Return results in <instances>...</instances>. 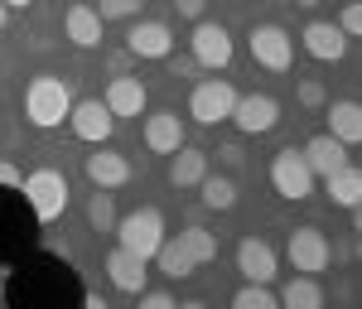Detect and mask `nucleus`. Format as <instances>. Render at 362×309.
I'll return each mask as SVG.
<instances>
[{
  "label": "nucleus",
  "instance_id": "obj_1",
  "mask_svg": "<svg viewBox=\"0 0 362 309\" xmlns=\"http://www.w3.org/2000/svg\"><path fill=\"white\" fill-rule=\"evenodd\" d=\"M0 300L10 309H73V305H87V285L73 271L68 256L29 247L25 256L10 261Z\"/></svg>",
  "mask_w": 362,
  "mask_h": 309
},
{
  "label": "nucleus",
  "instance_id": "obj_2",
  "mask_svg": "<svg viewBox=\"0 0 362 309\" xmlns=\"http://www.w3.org/2000/svg\"><path fill=\"white\" fill-rule=\"evenodd\" d=\"M39 227L44 223L34 218L25 189L10 179V169H0V266H10L29 247H39Z\"/></svg>",
  "mask_w": 362,
  "mask_h": 309
},
{
  "label": "nucleus",
  "instance_id": "obj_3",
  "mask_svg": "<svg viewBox=\"0 0 362 309\" xmlns=\"http://www.w3.org/2000/svg\"><path fill=\"white\" fill-rule=\"evenodd\" d=\"M68 107H73V97H68V83L63 78H34L25 92V116L34 131H54L68 121Z\"/></svg>",
  "mask_w": 362,
  "mask_h": 309
},
{
  "label": "nucleus",
  "instance_id": "obj_4",
  "mask_svg": "<svg viewBox=\"0 0 362 309\" xmlns=\"http://www.w3.org/2000/svg\"><path fill=\"white\" fill-rule=\"evenodd\" d=\"M116 242L131 256L150 261V256L160 252V242H165V218H160V208H136V213H126V218L116 223Z\"/></svg>",
  "mask_w": 362,
  "mask_h": 309
},
{
  "label": "nucleus",
  "instance_id": "obj_5",
  "mask_svg": "<svg viewBox=\"0 0 362 309\" xmlns=\"http://www.w3.org/2000/svg\"><path fill=\"white\" fill-rule=\"evenodd\" d=\"M314 169H309V160H305V150H280L276 160H271V189H276L285 203H305L309 194H314Z\"/></svg>",
  "mask_w": 362,
  "mask_h": 309
},
{
  "label": "nucleus",
  "instance_id": "obj_6",
  "mask_svg": "<svg viewBox=\"0 0 362 309\" xmlns=\"http://www.w3.org/2000/svg\"><path fill=\"white\" fill-rule=\"evenodd\" d=\"M20 189H25L29 208H34V218L39 223H54L68 213V179L58 174V169H34L29 179H20Z\"/></svg>",
  "mask_w": 362,
  "mask_h": 309
},
{
  "label": "nucleus",
  "instance_id": "obj_7",
  "mask_svg": "<svg viewBox=\"0 0 362 309\" xmlns=\"http://www.w3.org/2000/svg\"><path fill=\"white\" fill-rule=\"evenodd\" d=\"M237 107V87L223 83V78H208V83L194 87V97H189V116H194L198 126H223L227 116Z\"/></svg>",
  "mask_w": 362,
  "mask_h": 309
},
{
  "label": "nucleus",
  "instance_id": "obj_8",
  "mask_svg": "<svg viewBox=\"0 0 362 309\" xmlns=\"http://www.w3.org/2000/svg\"><path fill=\"white\" fill-rule=\"evenodd\" d=\"M290 266L300 271V276H319V271H329V261H334V247H329V237L319 232V227H295L290 232Z\"/></svg>",
  "mask_w": 362,
  "mask_h": 309
},
{
  "label": "nucleus",
  "instance_id": "obj_9",
  "mask_svg": "<svg viewBox=\"0 0 362 309\" xmlns=\"http://www.w3.org/2000/svg\"><path fill=\"white\" fill-rule=\"evenodd\" d=\"M251 58L261 63V68H271V73H290V63H295V39L285 34L280 25H256L247 39Z\"/></svg>",
  "mask_w": 362,
  "mask_h": 309
},
{
  "label": "nucleus",
  "instance_id": "obj_10",
  "mask_svg": "<svg viewBox=\"0 0 362 309\" xmlns=\"http://www.w3.org/2000/svg\"><path fill=\"white\" fill-rule=\"evenodd\" d=\"M68 126H73V136L83 145H107L112 141V131H116V116L107 112V102H73L68 107Z\"/></svg>",
  "mask_w": 362,
  "mask_h": 309
},
{
  "label": "nucleus",
  "instance_id": "obj_11",
  "mask_svg": "<svg viewBox=\"0 0 362 309\" xmlns=\"http://www.w3.org/2000/svg\"><path fill=\"white\" fill-rule=\"evenodd\" d=\"M227 121H237L242 136H266V131H276V126H280V102H276V97H266V92L237 97V107H232Z\"/></svg>",
  "mask_w": 362,
  "mask_h": 309
},
{
  "label": "nucleus",
  "instance_id": "obj_12",
  "mask_svg": "<svg viewBox=\"0 0 362 309\" xmlns=\"http://www.w3.org/2000/svg\"><path fill=\"white\" fill-rule=\"evenodd\" d=\"M189 44H194V63L198 68H227V63H232V34H227V25L198 20Z\"/></svg>",
  "mask_w": 362,
  "mask_h": 309
},
{
  "label": "nucleus",
  "instance_id": "obj_13",
  "mask_svg": "<svg viewBox=\"0 0 362 309\" xmlns=\"http://www.w3.org/2000/svg\"><path fill=\"white\" fill-rule=\"evenodd\" d=\"M237 271H242L247 281H256V285H271L276 271H280L276 247H271L266 237H242V242H237Z\"/></svg>",
  "mask_w": 362,
  "mask_h": 309
},
{
  "label": "nucleus",
  "instance_id": "obj_14",
  "mask_svg": "<svg viewBox=\"0 0 362 309\" xmlns=\"http://www.w3.org/2000/svg\"><path fill=\"white\" fill-rule=\"evenodd\" d=\"M63 39L73 44V49H97L102 44V15H97V5H68L63 10Z\"/></svg>",
  "mask_w": 362,
  "mask_h": 309
},
{
  "label": "nucleus",
  "instance_id": "obj_15",
  "mask_svg": "<svg viewBox=\"0 0 362 309\" xmlns=\"http://www.w3.org/2000/svg\"><path fill=\"white\" fill-rule=\"evenodd\" d=\"M126 49L136 58H169L174 54V34H169V25H160V20H140V25H131V34H126Z\"/></svg>",
  "mask_w": 362,
  "mask_h": 309
},
{
  "label": "nucleus",
  "instance_id": "obj_16",
  "mask_svg": "<svg viewBox=\"0 0 362 309\" xmlns=\"http://www.w3.org/2000/svg\"><path fill=\"white\" fill-rule=\"evenodd\" d=\"M150 261H160V276H169V281H189L198 271V256H194V247H189L184 232H179V237H165L160 252L150 256Z\"/></svg>",
  "mask_w": 362,
  "mask_h": 309
},
{
  "label": "nucleus",
  "instance_id": "obj_17",
  "mask_svg": "<svg viewBox=\"0 0 362 309\" xmlns=\"http://www.w3.org/2000/svg\"><path fill=\"white\" fill-rule=\"evenodd\" d=\"M87 179L97 189H121V184H131V160L107 150V145H97V155H87Z\"/></svg>",
  "mask_w": 362,
  "mask_h": 309
},
{
  "label": "nucleus",
  "instance_id": "obj_18",
  "mask_svg": "<svg viewBox=\"0 0 362 309\" xmlns=\"http://www.w3.org/2000/svg\"><path fill=\"white\" fill-rule=\"evenodd\" d=\"M145 145L155 155H174L184 145V121H179V112H150L145 116Z\"/></svg>",
  "mask_w": 362,
  "mask_h": 309
},
{
  "label": "nucleus",
  "instance_id": "obj_19",
  "mask_svg": "<svg viewBox=\"0 0 362 309\" xmlns=\"http://www.w3.org/2000/svg\"><path fill=\"white\" fill-rule=\"evenodd\" d=\"M305 39V54L319 58V63H338V58L348 54V39H343V29L338 25H324V20H314V25L300 34Z\"/></svg>",
  "mask_w": 362,
  "mask_h": 309
},
{
  "label": "nucleus",
  "instance_id": "obj_20",
  "mask_svg": "<svg viewBox=\"0 0 362 309\" xmlns=\"http://www.w3.org/2000/svg\"><path fill=\"white\" fill-rule=\"evenodd\" d=\"M107 276H112V285L121 290V295H140L150 271H145V261H140V256H131L126 247H116V252L107 256Z\"/></svg>",
  "mask_w": 362,
  "mask_h": 309
},
{
  "label": "nucleus",
  "instance_id": "obj_21",
  "mask_svg": "<svg viewBox=\"0 0 362 309\" xmlns=\"http://www.w3.org/2000/svg\"><path fill=\"white\" fill-rule=\"evenodd\" d=\"M203 174H208V155H203V150L179 145V150L169 155V184H174V189H198Z\"/></svg>",
  "mask_w": 362,
  "mask_h": 309
},
{
  "label": "nucleus",
  "instance_id": "obj_22",
  "mask_svg": "<svg viewBox=\"0 0 362 309\" xmlns=\"http://www.w3.org/2000/svg\"><path fill=\"white\" fill-rule=\"evenodd\" d=\"M102 102H107L112 116H140L150 97H145V83H140V78H112V87H107Z\"/></svg>",
  "mask_w": 362,
  "mask_h": 309
},
{
  "label": "nucleus",
  "instance_id": "obj_23",
  "mask_svg": "<svg viewBox=\"0 0 362 309\" xmlns=\"http://www.w3.org/2000/svg\"><path fill=\"white\" fill-rule=\"evenodd\" d=\"M305 160H309V169H314V174H334V169L348 165V145L334 141V136L324 131V136H314V141L305 145Z\"/></svg>",
  "mask_w": 362,
  "mask_h": 309
},
{
  "label": "nucleus",
  "instance_id": "obj_24",
  "mask_svg": "<svg viewBox=\"0 0 362 309\" xmlns=\"http://www.w3.org/2000/svg\"><path fill=\"white\" fill-rule=\"evenodd\" d=\"M329 136L343 145H358L362 141V107L358 102H329Z\"/></svg>",
  "mask_w": 362,
  "mask_h": 309
},
{
  "label": "nucleus",
  "instance_id": "obj_25",
  "mask_svg": "<svg viewBox=\"0 0 362 309\" xmlns=\"http://www.w3.org/2000/svg\"><path fill=\"white\" fill-rule=\"evenodd\" d=\"M324 179H329V203H334V208H358L362 203V174L353 165L334 169V174H324Z\"/></svg>",
  "mask_w": 362,
  "mask_h": 309
},
{
  "label": "nucleus",
  "instance_id": "obj_26",
  "mask_svg": "<svg viewBox=\"0 0 362 309\" xmlns=\"http://www.w3.org/2000/svg\"><path fill=\"white\" fill-rule=\"evenodd\" d=\"M280 305H290V309H319V305H324V290L314 285V276H295V281L280 290Z\"/></svg>",
  "mask_w": 362,
  "mask_h": 309
},
{
  "label": "nucleus",
  "instance_id": "obj_27",
  "mask_svg": "<svg viewBox=\"0 0 362 309\" xmlns=\"http://www.w3.org/2000/svg\"><path fill=\"white\" fill-rule=\"evenodd\" d=\"M198 189H203V208H213V213L237 208V184L223 179V174H218V179H208V174H203V184H198Z\"/></svg>",
  "mask_w": 362,
  "mask_h": 309
},
{
  "label": "nucleus",
  "instance_id": "obj_28",
  "mask_svg": "<svg viewBox=\"0 0 362 309\" xmlns=\"http://www.w3.org/2000/svg\"><path fill=\"white\" fill-rule=\"evenodd\" d=\"M87 223L97 227V232H112L116 227V203H112V189H97L92 203H87Z\"/></svg>",
  "mask_w": 362,
  "mask_h": 309
},
{
  "label": "nucleus",
  "instance_id": "obj_29",
  "mask_svg": "<svg viewBox=\"0 0 362 309\" xmlns=\"http://www.w3.org/2000/svg\"><path fill=\"white\" fill-rule=\"evenodd\" d=\"M237 309H276V295L266 290V285L247 281V290H237V300H232Z\"/></svg>",
  "mask_w": 362,
  "mask_h": 309
},
{
  "label": "nucleus",
  "instance_id": "obj_30",
  "mask_svg": "<svg viewBox=\"0 0 362 309\" xmlns=\"http://www.w3.org/2000/svg\"><path fill=\"white\" fill-rule=\"evenodd\" d=\"M184 237H189V247H194L198 266H208V261L218 256V242H213V232H203V227H184Z\"/></svg>",
  "mask_w": 362,
  "mask_h": 309
},
{
  "label": "nucleus",
  "instance_id": "obj_31",
  "mask_svg": "<svg viewBox=\"0 0 362 309\" xmlns=\"http://www.w3.org/2000/svg\"><path fill=\"white\" fill-rule=\"evenodd\" d=\"M140 5H145V0H102L97 15H102V20H136Z\"/></svg>",
  "mask_w": 362,
  "mask_h": 309
},
{
  "label": "nucleus",
  "instance_id": "obj_32",
  "mask_svg": "<svg viewBox=\"0 0 362 309\" xmlns=\"http://www.w3.org/2000/svg\"><path fill=\"white\" fill-rule=\"evenodd\" d=\"M338 29H343V39H358V34H362V10H358V0H348V5H343Z\"/></svg>",
  "mask_w": 362,
  "mask_h": 309
},
{
  "label": "nucleus",
  "instance_id": "obj_33",
  "mask_svg": "<svg viewBox=\"0 0 362 309\" xmlns=\"http://www.w3.org/2000/svg\"><path fill=\"white\" fill-rule=\"evenodd\" d=\"M300 102H305V107H324V102H329V92H324V83H314V78H305V83H300Z\"/></svg>",
  "mask_w": 362,
  "mask_h": 309
},
{
  "label": "nucleus",
  "instance_id": "obj_34",
  "mask_svg": "<svg viewBox=\"0 0 362 309\" xmlns=\"http://www.w3.org/2000/svg\"><path fill=\"white\" fill-rule=\"evenodd\" d=\"M203 5H208V0H174V10H179L184 20H203Z\"/></svg>",
  "mask_w": 362,
  "mask_h": 309
},
{
  "label": "nucleus",
  "instance_id": "obj_35",
  "mask_svg": "<svg viewBox=\"0 0 362 309\" xmlns=\"http://www.w3.org/2000/svg\"><path fill=\"white\" fill-rule=\"evenodd\" d=\"M140 305H145V309H174V300H169L165 290H155V295H145V290H140Z\"/></svg>",
  "mask_w": 362,
  "mask_h": 309
},
{
  "label": "nucleus",
  "instance_id": "obj_36",
  "mask_svg": "<svg viewBox=\"0 0 362 309\" xmlns=\"http://www.w3.org/2000/svg\"><path fill=\"white\" fill-rule=\"evenodd\" d=\"M218 160H223V165H242V145H223V150H218Z\"/></svg>",
  "mask_w": 362,
  "mask_h": 309
},
{
  "label": "nucleus",
  "instance_id": "obj_37",
  "mask_svg": "<svg viewBox=\"0 0 362 309\" xmlns=\"http://www.w3.org/2000/svg\"><path fill=\"white\" fill-rule=\"evenodd\" d=\"M194 68H198L194 58H174V78H189V73H194Z\"/></svg>",
  "mask_w": 362,
  "mask_h": 309
},
{
  "label": "nucleus",
  "instance_id": "obj_38",
  "mask_svg": "<svg viewBox=\"0 0 362 309\" xmlns=\"http://www.w3.org/2000/svg\"><path fill=\"white\" fill-rule=\"evenodd\" d=\"M0 5H5V10H29L34 0H0Z\"/></svg>",
  "mask_w": 362,
  "mask_h": 309
},
{
  "label": "nucleus",
  "instance_id": "obj_39",
  "mask_svg": "<svg viewBox=\"0 0 362 309\" xmlns=\"http://www.w3.org/2000/svg\"><path fill=\"white\" fill-rule=\"evenodd\" d=\"M295 5H305V10H314V5H319V0H295Z\"/></svg>",
  "mask_w": 362,
  "mask_h": 309
},
{
  "label": "nucleus",
  "instance_id": "obj_40",
  "mask_svg": "<svg viewBox=\"0 0 362 309\" xmlns=\"http://www.w3.org/2000/svg\"><path fill=\"white\" fill-rule=\"evenodd\" d=\"M0 29H5V5H0Z\"/></svg>",
  "mask_w": 362,
  "mask_h": 309
}]
</instances>
